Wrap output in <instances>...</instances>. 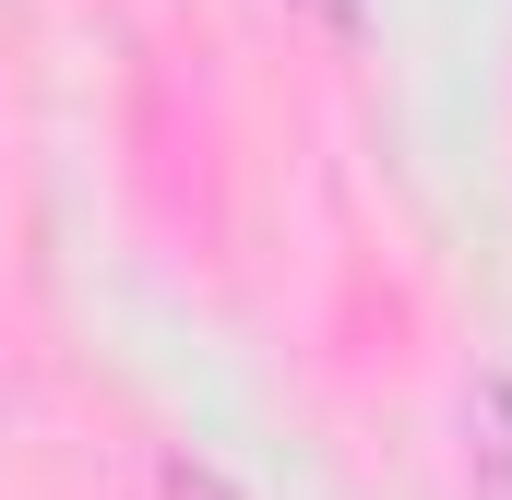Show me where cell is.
Masks as SVG:
<instances>
[{
    "label": "cell",
    "instance_id": "1",
    "mask_svg": "<svg viewBox=\"0 0 512 500\" xmlns=\"http://www.w3.org/2000/svg\"><path fill=\"white\" fill-rule=\"evenodd\" d=\"M477 465H489V500H512V381H477Z\"/></svg>",
    "mask_w": 512,
    "mask_h": 500
},
{
    "label": "cell",
    "instance_id": "2",
    "mask_svg": "<svg viewBox=\"0 0 512 500\" xmlns=\"http://www.w3.org/2000/svg\"><path fill=\"white\" fill-rule=\"evenodd\" d=\"M167 500H239L215 465H191V453H167Z\"/></svg>",
    "mask_w": 512,
    "mask_h": 500
},
{
    "label": "cell",
    "instance_id": "3",
    "mask_svg": "<svg viewBox=\"0 0 512 500\" xmlns=\"http://www.w3.org/2000/svg\"><path fill=\"white\" fill-rule=\"evenodd\" d=\"M310 12H322V24H334V36H358V0H310Z\"/></svg>",
    "mask_w": 512,
    "mask_h": 500
}]
</instances>
